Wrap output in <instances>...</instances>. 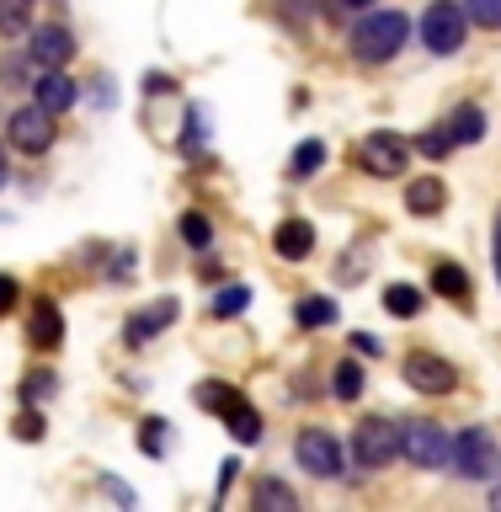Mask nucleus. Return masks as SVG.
<instances>
[{"label": "nucleus", "instance_id": "nucleus-36", "mask_svg": "<svg viewBox=\"0 0 501 512\" xmlns=\"http://www.w3.org/2000/svg\"><path fill=\"white\" fill-rule=\"evenodd\" d=\"M342 6H352V11H368V6H379V0H342Z\"/></svg>", "mask_w": 501, "mask_h": 512}, {"label": "nucleus", "instance_id": "nucleus-38", "mask_svg": "<svg viewBox=\"0 0 501 512\" xmlns=\"http://www.w3.org/2000/svg\"><path fill=\"white\" fill-rule=\"evenodd\" d=\"M491 507H501V480H496V486H491Z\"/></svg>", "mask_w": 501, "mask_h": 512}, {"label": "nucleus", "instance_id": "nucleus-34", "mask_svg": "<svg viewBox=\"0 0 501 512\" xmlns=\"http://www.w3.org/2000/svg\"><path fill=\"white\" fill-rule=\"evenodd\" d=\"M352 347H358L363 358H374V352H379V342H374V336H368V331H358V336H352Z\"/></svg>", "mask_w": 501, "mask_h": 512}, {"label": "nucleus", "instance_id": "nucleus-4", "mask_svg": "<svg viewBox=\"0 0 501 512\" xmlns=\"http://www.w3.org/2000/svg\"><path fill=\"white\" fill-rule=\"evenodd\" d=\"M352 459H358V470H384L390 459H400V427L384 422V416L358 422V432H352Z\"/></svg>", "mask_w": 501, "mask_h": 512}, {"label": "nucleus", "instance_id": "nucleus-26", "mask_svg": "<svg viewBox=\"0 0 501 512\" xmlns=\"http://www.w3.org/2000/svg\"><path fill=\"white\" fill-rule=\"evenodd\" d=\"M320 160H326V144H320V139H304L299 150H294V166H288V171H294V176H315Z\"/></svg>", "mask_w": 501, "mask_h": 512}, {"label": "nucleus", "instance_id": "nucleus-2", "mask_svg": "<svg viewBox=\"0 0 501 512\" xmlns=\"http://www.w3.org/2000/svg\"><path fill=\"white\" fill-rule=\"evenodd\" d=\"M448 464H454V475L464 480H491L501 470V454H496V438L486 427H464L454 438V454H448Z\"/></svg>", "mask_w": 501, "mask_h": 512}, {"label": "nucleus", "instance_id": "nucleus-8", "mask_svg": "<svg viewBox=\"0 0 501 512\" xmlns=\"http://www.w3.org/2000/svg\"><path fill=\"white\" fill-rule=\"evenodd\" d=\"M299 464H304L310 475L331 480V475H342V470H347V448L336 443V432L310 427V432H299Z\"/></svg>", "mask_w": 501, "mask_h": 512}, {"label": "nucleus", "instance_id": "nucleus-15", "mask_svg": "<svg viewBox=\"0 0 501 512\" xmlns=\"http://www.w3.org/2000/svg\"><path fill=\"white\" fill-rule=\"evenodd\" d=\"M219 416H224V427H230V438H235V443H256V438H262V416H256L240 395H235Z\"/></svg>", "mask_w": 501, "mask_h": 512}, {"label": "nucleus", "instance_id": "nucleus-30", "mask_svg": "<svg viewBox=\"0 0 501 512\" xmlns=\"http://www.w3.org/2000/svg\"><path fill=\"white\" fill-rule=\"evenodd\" d=\"M11 432H16L22 443H38V438H43V416H38V411H22V416L11 422Z\"/></svg>", "mask_w": 501, "mask_h": 512}, {"label": "nucleus", "instance_id": "nucleus-16", "mask_svg": "<svg viewBox=\"0 0 501 512\" xmlns=\"http://www.w3.org/2000/svg\"><path fill=\"white\" fill-rule=\"evenodd\" d=\"M171 320H176V299H160L155 310H144V315H134V320H128V331H123V336L139 347V342H150V336H155L160 326H171Z\"/></svg>", "mask_w": 501, "mask_h": 512}, {"label": "nucleus", "instance_id": "nucleus-32", "mask_svg": "<svg viewBox=\"0 0 501 512\" xmlns=\"http://www.w3.org/2000/svg\"><path fill=\"white\" fill-rule=\"evenodd\" d=\"M448 150H454V139H448V128H443V134H422V155H432V160H443Z\"/></svg>", "mask_w": 501, "mask_h": 512}, {"label": "nucleus", "instance_id": "nucleus-13", "mask_svg": "<svg viewBox=\"0 0 501 512\" xmlns=\"http://www.w3.org/2000/svg\"><path fill=\"white\" fill-rule=\"evenodd\" d=\"M443 203H448V187L438 182V176H416V182L406 187V208L411 214H443Z\"/></svg>", "mask_w": 501, "mask_h": 512}, {"label": "nucleus", "instance_id": "nucleus-29", "mask_svg": "<svg viewBox=\"0 0 501 512\" xmlns=\"http://www.w3.org/2000/svg\"><path fill=\"white\" fill-rule=\"evenodd\" d=\"M166 422H160V416H150V422H144V432H139V448H144V454H150V459H160V454H166Z\"/></svg>", "mask_w": 501, "mask_h": 512}, {"label": "nucleus", "instance_id": "nucleus-9", "mask_svg": "<svg viewBox=\"0 0 501 512\" xmlns=\"http://www.w3.org/2000/svg\"><path fill=\"white\" fill-rule=\"evenodd\" d=\"M406 384L422 390V395H448L459 384V368L448 358H438V352H411L406 358Z\"/></svg>", "mask_w": 501, "mask_h": 512}, {"label": "nucleus", "instance_id": "nucleus-5", "mask_svg": "<svg viewBox=\"0 0 501 512\" xmlns=\"http://www.w3.org/2000/svg\"><path fill=\"white\" fill-rule=\"evenodd\" d=\"M464 22H470V16H464L459 0H432V6L422 11V43L443 59L459 54L464 48Z\"/></svg>", "mask_w": 501, "mask_h": 512}, {"label": "nucleus", "instance_id": "nucleus-14", "mask_svg": "<svg viewBox=\"0 0 501 512\" xmlns=\"http://www.w3.org/2000/svg\"><path fill=\"white\" fill-rule=\"evenodd\" d=\"M32 342H38L43 352H54L64 342V315L54 299H38V310H32Z\"/></svg>", "mask_w": 501, "mask_h": 512}, {"label": "nucleus", "instance_id": "nucleus-33", "mask_svg": "<svg viewBox=\"0 0 501 512\" xmlns=\"http://www.w3.org/2000/svg\"><path fill=\"white\" fill-rule=\"evenodd\" d=\"M16 299H22V288H16V278H6V272H0V315H11Z\"/></svg>", "mask_w": 501, "mask_h": 512}, {"label": "nucleus", "instance_id": "nucleus-24", "mask_svg": "<svg viewBox=\"0 0 501 512\" xmlns=\"http://www.w3.org/2000/svg\"><path fill=\"white\" fill-rule=\"evenodd\" d=\"M336 320V299H299V326H331Z\"/></svg>", "mask_w": 501, "mask_h": 512}, {"label": "nucleus", "instance_id": "nucleus-22", "mask_svg": "<svg viewBox=\"0 0 501 512\" xmlns=\"http://www.w3.org/2000/svg\"><path fill=\"white\" fill-rule=\"evenodd\" d=\"M331 390H336V400H358V395H363V368H358V363H336Z\"/></svg>", "mask_w": 501, "mask_h": 512}, {"label": "nucleus", "instance_id": "nucleus-27", "mask_svg": "<svg viewBox=\"0 0 501 512\" xmlns=\"http://www.w3.org/2000/svg\"><path fill=\"white\" fill-rule=\"evenodd\" d=\"M230 400H235V390H230V384H219V379H208V384H198V406L203 411H224V406H230Z\"/></svg>", "mask_w": 501, "mask_h": 512}, {"label": "nucleus", "instance_id": "nucleus-3", "mask_svg": "<svg viewBox=\"0 0 501 512\" xmlns=\"http://www.w3.org/2000/svg\"><path fill=\"white\" fill-rule=\"evenodd\" d=\"M448 454H454V438L438 422L400 427V459H411L416 470H448Z\"/></svg>", "mask_w": 501, "mask_h": 512}, {"label": "nucleus", "instance_id": "nucleus-10", "mask_svg": "<svg viewBox=\"0 0 501 512\" xmlns=\"http://www.w3.org/2000/svg\"><path fill=\"white\" fill-rule=\"evenodd\" d=\"M70 54H75V38H70L59 22L27 32V59L38 64V70H64V64H70Z\"/></svg>", "mask_w": 501, "mask_h": 512}, {"label": "nucleus", "instance_id": "nucleus-19", "mask_svg": "<svg viewBox=\"0 0 501 512\" xmlns=\"http://www.w3.org/2000/svg\"><path fill=\"white\" fill-rule=\"evenodd\" d=\"M32 32V0H0V38H27Z\"/></svg>", "mask_w": 501, "mask_h": 512}, {"label": "nucleus", "instance_id": "nucleus-17", "mask_svg": "<svg viewBox=\"0 0 501 512\" xmlns=\"http://www.w3.org/2000/svg\"><path fill=\"white\" fill-rule=\"evenodd\" d=\"M432 288H438L443 299H454V304H470V272H464L459 262H438L432 267Z\"/></svg>", "mask_w": 501, "mask_h": 512}, {"label": "nucleus", "instance_id": "nucleus-31", "mask_svg": "<svg viewBox=\"0 0 501 512\" xmlns=\"http://www.w3.org/2000/svg\"><path fill=\"white\" fill-rule=\"evenodd\" d=\"M43 395H54V374H27L22 379V400H43Z\"/></svg>", "mask_w": 501, "mask_h": 512}, {"label": "nucleus", "instance_id": "nucleus-37", "mask_svg": "<svg viewBox=\"0 0 501 512\" xmlns=\"http://www.w3.org/2000/svg\"><path fill=\"white\" fill-rule=\"evenodd\" d=\"M11 182V166H6V150H0V187Z\"/></svg>", "mask_w": 501, "mask_h": 512}, {"label": "nucleus", "instance_id": "nucleus-21", "mask_svg": "<svg viewBox=\"0 0 501 512\" xmlns=\"http://www.w3.org/2000/svg\"><path fill=\"white\" fill-rule=\"evenodd\" d=\"M384 310H390L395 320H411L416 310H422V294H416L411 283H390L384 288Z\"/></svg>", "mask_w": 501, "mask_h": 512}, {"label": "nucleus", "instance_id": "nucleus-25", "mask_svg": "<svg viewBox=\"0 0 501 512\" xmlns=\"http://www.w3.org/2000/svg\"><path fill=\"white\" fill-rule=\"evenodd\" d=\"M182 240L192 251H208V246H214V224H208L203 214H182Z\"/></svg>", "mask_w": 501, "mask_h": 512}, {"label": "nucleus", "instance_id": "nucleus-11", "mask_svg": "<svg viewBox=\"0 0 501 512\" xmlns=\"http://www.w3.org/2000/svg\"><path fill=\"white\" fill-rule=\"evenodd\" d=\"M75 96H80V86H75V80L64 75V70H38V75H32V102L48 107L54 118L75 107Z\"/></svg>", "mask_w": 501, "mask_h": 512}, {"label": "nucleus", "instance_id": "nucleus-6", "mask_svg": "<svg viewBox=\"0 0 501 512\" xmlns=\"http://www.w3.org/2000/svg\"><path fill=\"white\" fill-rule=\"evenodd\" d=\"M406 160H411V144L400 139V134H384V128L358 144V166H363L368 176H384V182L406 171Z\"/></svg>", "mask_w": 501, "mask_h": 512}, {"label": "nucleus", "instance_id": "nucleus-7", "mask_svg": "<svg viewBox=\"0 0 501 512\" xmlns=\"http://www.w3.org/2000/svg\"><path fill=\"white\" fill-rule=\"evenodd\" d=\"M6 139H11L22 155H43L48 144H54V112L38 107V102H32V107H16L11 123H6Z\"/></svg>", "mask_w": 501, "mask_h": 512}, {"label": "nucleus", "instance_id": "nucleus-35", "mask_svg": "<svg viewBox=\"0 0 501 512\" xmlns=\"http://www.w3.org/2000/svg\"><path fill=\"white\" fill-rule=\"evenodd\" d=\"M496 283H501V219H496Z\"/></svg>", "mask_w": 501, "mask_h": 512}, {"label": "nucleus", "instance_id": "nucleus-12", "mask_svg": "<svg viewBox=\"0 0 501 512\" xmlns=\"http://www.w3.org/2000/svg\"><path fill=\"white\" fill-rule=\"evenodd\" d=\"M272 246H278L283 262H304V256L315 251V230L304 219H283L278 230H272Z\"/></svg>", "mask_w": 501, "mask_h": 512}, {"label": "nucleus", "instance_id": "nucleus-28", "mask_svg": "<svg viewBox=\"0 0 501 512\" xmlns=\"http://www.w3.org/2000/svg\"><path fill=\"white\" fill-rule=\"evenodd\" d=\"M464 16H470L475 27H501V0H464Z\"/></svg>", "mask_w": 501, "mask_h": 512}, {"label": "nucleus", "instance_id": "nucleus-23", "mask_svg": "<svg viewBox=\"0 0 501 512\" xmlns=\"http://www.w3.org/2000/svg\"><path fill=\"white\" fill-rule=\"evenodd\" d=\"M246 304H251V288H240V283H224L219 294H214V315H224V320H230V315H240V310H246Z\"/></svg>", "mask_w": 501, "mask_h": 512}, {"label": "nucleus", "instance_id": "nucleus-18", "mask_svg": "<svg viewBox=\"0 0 501 512\" xmlns=\"http://www.w3.org/2000/svg\"><path fill=\"white\" fill-rule=\"evenodd\" d=\"M443 128H448V139H454V144H480V139H486V112H480V107H459Z\"/></svg>", "mask_w": 501, "mask_h": 512}, {"label": "nucleus", "instance_id": "nucleus-20", "mask_svg": "<svg viewBox=\"0 0 501 512\" xmlns=\"http://www.w3.org/2000/svg\"><path fill=\"white\" fill-rule=\"evenodd\" d=\"M256 507L262 512H299V496L283 486V480H262L256 486Z\"/></svg>", "mask_w": 501, "mask_h": 512}, {"label": "nucleus", "instance_id": "nucleus-1", "mask_svg": "<svg viewBox=\"0 0 501 512\" xmlns=\"http://www.w3.org/2000/svg\"><path fill=\"white\" fill-rule=\"evenodd\" d=\"M411 38V22L400 11H363V22L352 27V54H358L363 64H390L400 48H406Z\"/></svg>", "mask_w": 501, "mask_h": 512}]
</instances>
